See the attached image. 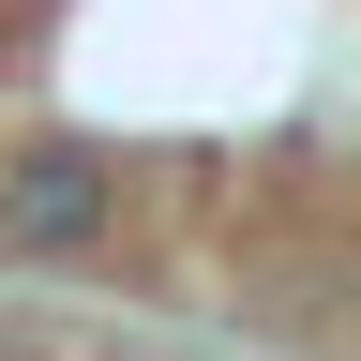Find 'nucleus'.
Instances as JSON below:
<instances>
[{
    "instance_id": "1",
    "label": "nucleus",
    "mask_w": 361,
    "mask_h": 361,
    "mask_svg": "<svg viewBox=\"0 0 361 361\" xmlns=\"http://www.w3.org/2000/svg\"><path fill=\"white\" fill-rule=\"evenodd\" d=\"M106 151H75V135H30L16 166H0V256H90L106 241Z\"/></svg>"
}]
</instances>
